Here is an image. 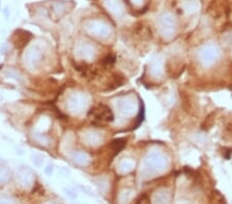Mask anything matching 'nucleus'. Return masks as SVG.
<instances>
[{
  "label": "nucleus",
  "instance_id": "obj_1",
  "mask_svg": "<svg viewBox=\"0 0 232 204\" xmlns=\"http://www.w3.org/2000/svg\"><path fill=\"white\" fill-rule=\"evenodd\" d=\"M88 118L95 126H106L113 121V114L107 105L97 104L90 108L88 112Z\"/></svg>",
  "mask_w": 232,
  "mask_h": 204
},
{
  "label": "nucleus",
  "instance_id": "obj_2",
  "mask_svg": "<svg viewBox=\"0 0 232 204\" xmlns=\"http://www.w3.org/2000/svg\"><path fill=\"white\" fill-rule=\"evenodd\" d=\"M15 33L18 34V35H15V34L13 35V37L17 38V40H13V43H15V47H19V49L25 47L26 44L29 42V40L31 39V34L28 33L27 31H23V33H22L23 35H21V30H17Z\"/></svg>",
  "mask_w": 232,
  "mask_h": 204
},
{
  "label": "nucleus",
  "instance_id": "obj_3",
  "mask_svg": "<svg viewBox=\"0 0 232 204\" xmlns=\"http://www.w3.org/2000/svg\"><path fill=\"white\" fill-rule=\"evenodd\" d=\"M125 145H126V140L122 139V138L113 140V141L111 142V146H113V150L116 152H119V150H121Z\"/></svg>",
  "mask_w": 232,
  "mask_h": 204
},
{
  "label": "nucleus",
  "instance_id": "obj_4",
  "mask_svg": "<svg viewBox=\"0 0 232 204\" xmlns=\"http://www.w3.org/2000/svg\"><path fill=\"white\" fill-rule=\"evenodd\" d=\"M115 61H116V57L113 55H109V56H106L104 59H102L101 64H102L103 67H109V66L113 65Z\"/></svg>",
  "mask_w": 232,
  "mask_h": 204
},
{
  "label": "nucleus",
  "instance_id": "obj_5",
  "mask_svg": "<svg viewBox=\"0 0 232 204\" xmlns=\"http://www.w3.org/2000/svg\"><path fill=\"white\" fill-rule=\"evenodd\" d=\"M132 204H151V201H150V198L147 196V195H140V196L137 197L135 200H134V203Z\"/></svg>",
  "mask_w": 232,
  "mask_h": 204
},
{
  "label": "nucleus",
  "instance_id": "obj_6",
  "mask_svg": "<svg viewBox=\"0 0 232 204\" xmlns=\"http://www.w3.org/2000/svg\"><path fill=\"white\" fill-rule=\"evenodd\" d=\"M213 116H214V114H211V116H209L207 118H206L204 123L202 124V129H207V128H209V127L213 125V122H214Z\"/></svg>",
  "mask_w": 232,
  "mask_h": 204
}]
</instances>
